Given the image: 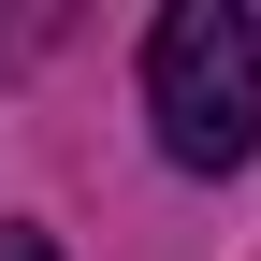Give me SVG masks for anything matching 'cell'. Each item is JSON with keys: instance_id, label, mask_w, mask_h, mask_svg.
I'll return each instance as SVG.
<instances>
[{"instance_id": "1", "label": "cell", "mask_w": 261, "mask_h": 261, "mask_svg": "<svg viewBox=\"0 0 261 261\" xmlns=\"http://www.w3.org/2000/svg\"><path fill=\"white\" fill-rule=\"evenodd\" d=\"M145 130L174 174H247L261 160V15L174 0L145 29Z\"/></svg>"}, {"instance_id": "2", "label": "cell", "mask_w": 261, "mask_h": 261, "mask_svg": "<svg viewBox=\"0 0 261 261\" xmlns=\"http://www.w3.org/2000/svg\"><path fill=\"white\" fill-rule=\"evenodd\" d=\"M0 261H58V232L44 218H0Z\"/></svg>"}]
</instances>
